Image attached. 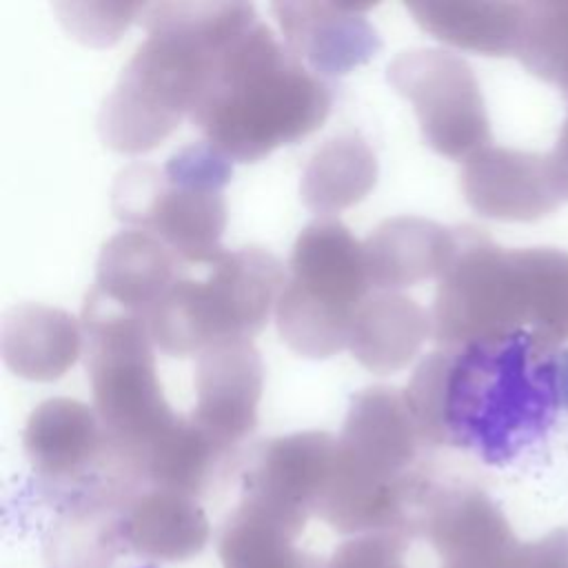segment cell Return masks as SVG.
<instances>
[{"label": "cell", "mask_w": 568, "mask_h": 568, "mask_svg": "<svg viewBox=\"0 0 568 568\" xmlns=\"http://www.w3.org/2000/svg\"><path fill=\"white\" fill-rule=\"evenodd\" d=\"M404 397L419 435L495 466L541 442L561 410L555 355L521 331L430 353Z\"/></svg>", "instance_id": "1"}, {"label": "cell", "mask_w": 568, "mask_h": 568, "mask_svg": "<svg viewBox=\"0 0 568 568\" xmlns=\"http://www.w3.org/2000/svg\"><path fill=\"white\" fill-rule=\"evenodd\" d=\"M140 22L146 38L98 113L102 142L126 155L155 149L191 115L215 60L257 13L237 0H164L144 4Z\"/></svg>", "instance_id": "2"}, {"label": "cell", "mask_w": 568, "mask_h": 568, "mask_svg": "<svg viewBox=\"0 0 568 568\" xmlns=\"http://www.w3.org/2000/svg\"><path fill=\"white\" fill-rule=\"evenodd\" d=\"M331 104L324 78L257 20L220 53L189 118L231 162H257L320 129Z\"/></svg>", "instance_id": "3"}, {"label": "cell", "mask_w": 568, "mask_h": 568, "mask_svg": "<svg viewBox=\"0 0 568 568\" xmlns=\"http://www.w3.org/2000/svg\"><path fill=\"white\" fill-rule=\"evenodd\" d=\"M202 280L182 275L149 311L153 344L175 357L200 355L224 339H251L275 311L284 264L266 248H222Z\"/></svg>", "instance_id": "4"}, {"label": "cell", "mask_w": 568, "mask_h": 568, "mask_svg": "<svg viewBox=\"0 0 568 568\" xmlns=\"http://www.w3.org/2000/svg\"><path fill=\"white\" fill-rule=\"evenodd\" d=\"M231 160L206 140L173 153L164 166L131 164L111 186L113 215L162 240L182 264L202 266L224 246Z\"/></svg>", "instance_id": "5"}, {"label": "cell", "mask_w": 568, "mask_h": 568, "mask_svg": "<svg viewBox=\"0 0 568 568\" xmlns=\"http://www.w3.org/2000/svg\"><path fill=\"white\" fill-rule=\"evenodd\" d=\"M80 324L93 410L104 433L153 448L182 417L164 399L149 317L122 308L91 288Z\"/></svg>", "instance_id": "6"}, {"label": "cell", "mask_w": 568, "mask_h": 568, "mask_svg": "<svg viewBox=\"0 0 568 568\" xmlns=\"http://www.w3.org/2000/svg\"><path fill=\"white\" fill-rule=\"evenodd\" d=\"M388 82L406 98L426 142L442 155L459 158L484 133L470 71L439 49H406L388 64Z\"/></svg>", "instance_id": "7"}, {"label": "cell", "mask_w": 568, "mask_h": 568, "mask_svg": "<svg viewBox=\"0 0 568 568\" xmlns=\"http://www.w3.org/2000/svg\"><path fill=\"white\" fill-rule=\"evenodd\" d=\"M373 2H273L271 9L282 27L284 44L320 78L346 75L373 60L382 47L377 29L364 11Z\"/></svg>", "instance_id": "8"}, {"label": "cell", "mask_w": 568, "mask_h": 568, "mask_svg": "<svg viewBox=\"0 0 568 568\" xmlns=\"http://www.w3.org/2000/svg\"><path fill=\"white\" fill-rule=\"evenodd\" d=\"M193 422L213 439H237L255 428L264 364L251 339H224L197 355Z\"/></svg>", "instance_id": "9"}, {"label": "cell", "mask_w": 568, "mask_h": 568, "mask_svg": "<svg viewBox=\"0 0 568 568\" xmlns=\"http://www.w3.org/2000/svg\"><path fill=\"white\" fill-rule=\"evenodd\" d=\"M286 288L308 302L355 313L371 288L364 242L335 217L313 220L293 244Z\"/></svg>", "instance_id": "10"}, {"label": "cell", "mask_w": 568, "mask_h": 568, "mask_svg": "<svg viewBox=\"0 0 568 568\" xmlns=\"http://www.w3.org/2000/svg\"><path fill=\"white\" fill-rule=\"evenodd\" d=\"M0 348L13 375L53 382L82 355V324L64 308L22 302L2 317Z\"/></svg>", "instance_id": "11"}, {"label": "cell", "mask_w": 568, "mask_h": 568, "mask_svg": "<svg viewBox=\"0 0 568 568\" xmlns=\"http://www.w3.org/2000/svg\"><path fill=\"white\" fill-rule=\"evenodd\" d=\"M182 262L155 235L126 229L109 237L95 262V288L109 302L142 313L149 311L180 277Z\"/></svg>", "instance_id": "12"}, {"label": "cell", "mask_w": 568, "mask_h": 568, "mask_svg": "<svg viewBox=\"0 0 568 568\" xmlns=\"http://www.w3.org/2000/svg\"><path fill=\"white\" fill-rule=\"evenodd\" d=\"M371 286L399 291L422 280L444 275L455 257L450 233L417 215H397L379 222L364 242Z\"/></svg>", "instance_id": "13"}, {"label": "cell", "mask_w": 568, "mask_h": 568, "mask_svg": "<svg viewBox=\"0 0 568 568\" xmlns=\"http://www.w3.org/2000/svg\"><path fill=\"white\" fill-rule=\"evenodd\" d=\"M428 313L397 291H377L357 306L351 324L348 348L375 375L406 368L430 333Z\"/></svg>", "instance_id": "14"}, {"label": "cell", "mask_w": 568, "mask_h": 568, "mask_svg": "<svg viewBox=\"0 0 568 568\" xmlns=\"http://www.w3.org/2000/svg\"><path fill=\"white\" fill-rule=\"evenodd\" d=\"M377 182V158L359 133L326 140L306 162L300 180L302 204L320 217H331L359 204Z\"/></svg>", "instance_id": "15"}, {"label": "cell", "mask_w": 568, "mask_h": 568, "mask_svg": "<svg viewBox=\"0 0 568 568\" xmlns=\"http://www.w3.org/2000/svg\"><path fill=\"white\" fill-rule=\"evenodd\" d=\"M102 433L93 406L69 397H51L31 410L24 446L36 464L62 468L91 455Z\"/></svg>", "instance_id": "16"}, {"label": "cell", "mask_w": 568, "mask_h": 568, "mask_svg": "<svg viewBox=\"0 0 568 568\" xmlns=\"http://www.w3.org/2000/svg\"><path fill=\"white\" fill-rule=\"evenodd\" d=\"M62 27L82 44L109 47L140 18L144 2H53Z\"/></svg>", "instance_id": "17"}, {"label": "cell", "mask_w": 568, "mask_h": 568, "mask_svg": "<svg viewBox=\"0 0 568 568\" xmlns=\"http://www.w3.org/2000/svg\"><path fill=\"white\" fill-rule=\"evenodd\" d=\"M555 382L561 410H568V348L555 355Z\"/></svg>", "instance_id": "18"}, {"label": "cell", "mask_w": 568, "mask_h": 568, "mask_svg": "<svg viewBox=\"0 0 568 568\" xmlns=\"http://www.w3.org/2000/svg\"><path fill=\"white\" fill-rule=\"evenodd\" d=\"M144 568H149V566H144Z\"/></svg>", "instance_id": "19"}]
</instances>
